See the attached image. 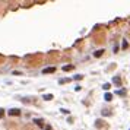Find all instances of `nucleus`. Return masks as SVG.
I'll return each instance as SVG.
<instances>
[{
	"label": "nucleus",
	"instance_id": "nucleus-1",
	"mask_svg": "<svg viewBox=\"0 0 130 130\" xmlns=\"http://www.w3.org/2000/svg\"><path fill=\"white\" fill-rule=\"evenodd\" d=\"M113 83H114L117 88H121V78H120V76H114V78H113Z\"/></svg>",
	"mask_w": 130,
	"mask_h": 130
},
{
	"label": "nucleus",
	"instance_id": "nucleus-2",
	"mask_svg": "<svg viewBox=\"0 0 130 130\" xmlns=\"http://www.w3.org/2000/svg\"><path fill=\"white\" fill-rule=\"evenodd\" d=\"M7 114H9V116H20V110H19V108H10V110L7 111Z\"/></svg>",
	"mask_w": 130,
	"mask_h": 130
},
{
	"label": "nucleus",
	"instance_id": "nucleus-3",
	"mask_svg": "<svg viewBox=\"0 0 130 130\" xmlns=\"http://www.w3.org/2000/svg\"><path fill=\"white\" fill-rule=\"evenodd\" d=\"M34 123H35L37 126L42 127V129H44V126H45V121H44V119H34Z\"/></svg>",
	"mask_w": 130,
	"mask_h": 130
},
{
	"label": "nucleus",
	"instance_id": "nucleus-4",
	"mask_svg": "<svg viewBox=\"0 0 130 130\" xmlns=\"http://www.w3.org/2000/svg\"><path fill=\"white\" fill-rule=\"evenodd\" d=\"M56 72V67H45L42 69V75H48V73H54Z\"/></svg>",
	"mask_w": 130,
	"mask_h": 130
},
{
	"label": "nucleus",
	"instance_id": "nucleus-5",
	"mask_svg": "<svg viewBox=\"0 0 130 130\" xmlns=\"http://www.w3.org/2000/svg\"><path fill=\"white\" fill-rule=\"evenodd\" d=\"M114 94H116V95H119V97H126V94H127V91H126L124 88H123V89H119V91H116Z\"/></svg>",
	"mask_w": 130,
	"mask_h": 130
},
{
	"label": "nucleus",
	"instance_id": "nucleus-6",
	"mask_svg": "<svg viewBox=\"0 0 130 130\" xmlns=\"http://www.w3.org/2000/svg\"><path fill=\"white\" fill-rule=\"evenodd\" d=\"M104 53H105V51H104V48H101V50H97V51L94 53V57H97V59H100V57H101V56H102Z\"/></svg>",
	"mask_w": 130,
	"mask_h": 130
},
{
	"label": "nucleus",
	"instance_id": "nucleus-7",
	"mask_svg": "<svg viewBox=\"0 0 130 130\" xmlns=\"http://www.w3.org/2000/svg\"><path fill=\"white\" fill-rule=\"evenodd\" d=\"M53 98H54L53 94H44V95H42V100H44V101H51Z\"/></svg>",
	"mask_w": 130,
	"mask_h": 130
},
{
	"label": "nucleus",
	"instance_id": "nucleus-8",
	"mask_svg": "<svg viewBox=\"0 0 130 130\" xmlns=\"http://www.w3.org/2000/svg\"><path fill=\"white\" fill-rule=\"evenodd\" d=\"M104 100H105V101H108V102H110V101H111V100H113V94H110V92H107V94H105V95H104Z\"/></svg>",
	"mask_w": 130,
	"mask_h": 130
},
{
	"label": "nucleus",
	"instance_id": "nucleus-9",
	"mask_svg": "<svg viewBox=\"0 0 130 130\" xmlns=\"http://www.w3.org/2000/svg\"><path fill=\"white\" fill-rule=\"evenodd\" d=\"M70 80H72L70 78H64V79H60V80H59V83H69Z\"/></svg>",
	"mask_w": 130,
	"mask_h": 130
},
{
	"label": "nucleus",
	"instance_id": "nucleus-10",
	"mask_svg": "<svg viewBox=\"0 0 130 130\" xmlns=\"http://www.w3.org/2000/svg\"><path fill=\"white\" fill-rule=\"evenodd\" d=\"M63 70H64V72H69V70H73V66H72V64H69V66H63Z\"/></svg>",
	"mask_w": 130,
	"mask_h": 130
},
{
	"label": "nucleus",
	"instance_id": "nucleus-11",
	"mask_svg": "<svg viewBox=\"0 0 130 130\" xmlns=\"http://www.w3.org/2000/svg\"><path fill=\"white\" fill-rule=\"evenodd\" d=\"M110 88H111V85H110V83H104V85H102V89H104V91H108Z\"/></svg>",
	"mask_w": 130,
	"mask_h": 130
},
{
	"label": "nucleus",
	"instance_id": "nucleus-12",
	"mask_svg": "<svg viewBox=\"0 0 130 130\" xmlns=\"http://www.w3.org/2000/svg\"><path fill=\"white\" fill-rule=\"evenodd\" d=\"M121 47H123V48H124V50H126V48H127V47H129V42H127V41H126V40H123V44H121Z\"/></svg>",
	"mask_w": 130,
	"mask_h": 130
},
{
	"label": "nucleus",
	"instance_id": "nucleus-13",
	"mask_svg": "<svg viewBox=\"0 0 130 130\" xmlns=\"http://www.w3.org/2000/svg\"><path fill=\"white\" fill-rule=\"evenodd\" d=\"M73 79H75V80H80V79H83V76H82V75H76Z\"/></svg>",
	"mask_w": 130,
	"mask_h": 130
},
{
	"label": "nucleus",
	"instance_id": "nucleus-14",
	"mask_svg": "<svg viewBox=\"0 0 130 130\" xmlns=\"http://www.w3.org/2000/svg\"><path fill=\"white\" fill-rule=\"evenodd\" d=\"M60 111H61V113H63V114H69V113H70V111H69V110H66V108H61V110H60Z\"/></svg>",
	"mask_w": 130,
	"mask_h": 130
},
{
	"label": "nucleus",
	"instance_id": "nucleus-15",
	"mask_svg": "<svg viewBox=\"0 0 130 130\" xmlns=\"http://www.w3.org/2000/svg\"><path fill=\"white\" fill-rule=\"evenodd\" d=\"M3 116H4V110L0 108V119H3Z\"/></svg>",
	"mask_w": 130,
	"mask_h": 130
},
{
	"label": "nucleus",
	"instance_id": "nucleus-16",
	"mask_svg": "<svg viewBox=\"0 0 130 130\" xmlns=\"http://www.w3.org/2000/svg\"><path fill=\"white\" fill-rule=\"evenodd\" d=\"M44 130H51V126H50V124H45V129Z\"/></svg>",
	"mask_w": 130,
	"mask_h": 130
},
{
	"label": "nucleus",
	"instance_id": "nucleus-17",
	"mask_svg": "<svg viewBox=\"0 0 130 130\" xmlns=\"http://www.w3.org/2000/svg\"><path fill=\"white\" fill-rule=\"evenodd\" d=\"M80 89H82V88H80V86H79V85H78V86H76V88H75V91H76V92H79V91H80Z\"/></svg>",
	"mask_w": 130,
	"mask_h": 130
}]
</instances>
